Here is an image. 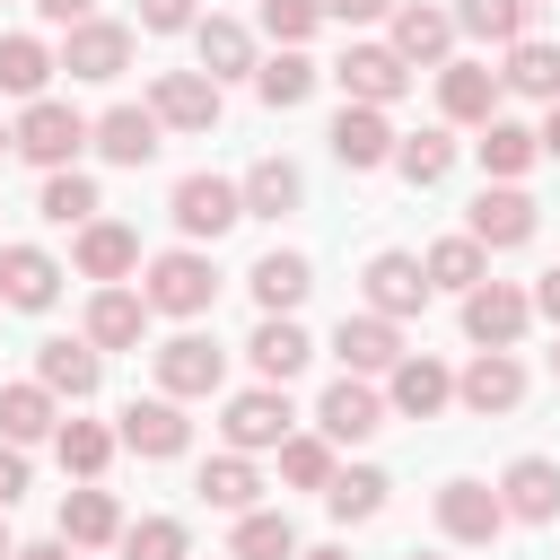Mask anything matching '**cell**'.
Instances as JSON below:
<instances>
[{"label":"cell","mask_w":560,"mask_h":560,"mask_svg":"<svg viewBox=\"0 0 560 560\" xmlns=\"http://www.w3.org/2000/svg\"><path fill=\"white\" fill-rule=\"evenodd\" d=\"M79 149H96V122H88L79 105H61V96H26V114H18V158H35L44 175H61V166H79Z\"/></svg>","instance_id":"6da1fadb"},{"label":"cell","mask_w":560,"mask_h":560,"mask_svg":"<svg viewBox=\"0 0 560 560\" xmlns=\"http://www.w3.org/2000/svg\"><path fill=\"white\" fill-rule=\"evenodd\" d=\"M140 298H149V315H210V298H219V271H210V254L175 245V254H158V262H149Z\"/></svg>","instance_id":"7a4b0ae2"},{"label":"cell","mask_w":560,"mask_h":560,"mask_svg":"<svg viewBox=\"0 0 560 560\" xmlns=\"http://www.w3.org/2000/svg\"><path fill=\"white\" fill-rule=\"evenodd\" d=\"M166 210H175V228H184V236H210V245H219V236L245 219V184H228V175H184Z\"/></svg>","instance_id":"3957f363"},{"label":"cell","mask_w":560,"mask_h":560,"mask_svg":"<svg viewBox=\"0 0 560 560\" xmlns=\"http://www.w3.org/2000/svg\"><path fill=\"white\" fill-rule=\"evenodd\" d=\"M525 324H534V298H525V289H508V280L464 289V332H472L481 350H516V341H525Z\"/></svg>","instance_id":"277c9868"},{"label":"cell","mask_w":560,"mask_h":560,"mask_svg":"<svg viewBox=\"0 0 560 560\" xmlns=\"http://www.w3.org/2000/svg\"><path fill=\"white\" fill-rule=\"evenodd\" d=\"M332 79H341L350 105H394V96L411 88V61H402L394 44H350V52L332 61Z\"/></svg>","instance_id":"5b68a950"},{"label":"cell","mask_w":560,"mask_h":560,"mask_svg":"<svg viewBox=\"0 0 560 560\" xmlns=\"http://www.w3.org/2000/svg\"><path fill=\"white\" fill-rule=\"evenodd\" d=\"M464 236H472L481 254H508V245H534V192H516V184H481V201H472V219H464Z\"/></svg>","instance_id":"8992f818"},{"label":"cell","mask_w":560,"mask_h":560,"mask_svg":"<svg viewBox=\"0 0 560 560\" xmlns=\"http://www.w3.org/2000/svg\"><path fill=\"white\" fill-rule=\"evenodd\" d=\"M219 376H228V350H219V341H201V332L158 341V394L192 402V394H219Z\"/></svg>","instance_id":"52a82bcc"},{"label":"cell","mask_w":560,"mask_h":560,"mask_svg":"<svg viewBox=\"0 0 560 560\" xmlns=\"http://www.w3.org/2000/svg\"><path fill=\"white\" fill-rule=\"evenodd\" d=\"M149 105H158L166 131H210L219 122V79L210 70H158L149 79Z\"/></svg>","instance_id":"ba28073f"},{"label":"cell","mask_w":560,"mask_h":560,"mask_svg":"<svg viewBox=\"0 0 560 560\" xmlns=\"http://www.w3.org/2000/svg\"><path fill=\"white\" fill-rule=\"evenodd\" d=\"M394 122H385V105H341L332 114V158L350 166V175H376V166H394Z\"/></svg>","instance_id":"9c48e42d"},{"label":"cell","mask_w":560,"mask_h":560,"mask_svg":"<svg viewBox=\"0 0 560 560\" xmlns=\"http://www.w3.org/2000/svg\"><path fill=\"white\" fill-rule=\"evenodd\" d=\"M315 420H324V438H332V446H359V438H376V429H385V394H376L368 376H332V385H324V402H315Z\"/></svg>","instance_id":"30bf717a"},{"label":"cell","mask_w":560,"mask_h":560,"mask_svg":"<svg viewBox=\"0 0 560 560\" xmlns=\"http://www.w3.org/2000/svg\"><path fill=\"white\" fill-rule=\"evenodd\" d=\"M289 420H298V411H289V385H254V394H236V402H228V420H219V429H228V446H236V455H262V446H280V438H289Z\"/></svg>","instance_id":"8fae6325"},{"label":"cell","mask_w":560,"mask_h":560,"mask_svg":"<svg viewBox=\"0 0 560 560\" xmlns=\"http://www.w3.org/2000/svg\"><path fill=\"white\" fill-rule=\"evenodd\" d=\"M122 446H131L140 464H166V455H184V446H192V420H184V402H175V394H149V402H131V411H122Z\"/></svg>","instance_id":"7c38bea8"},{"label":"cell","mask_w":560,"mask_h":560,"mask_svg":"<svg viewBox=\"0 0 560 560\" xmlns=\"http://www.w3.org/2000/svg\"><path fill=\"white\" fill-rule=\"evenodd\" d=\"M499 525H508V499L490 481H446L438 490V534L446 542H499Z\"/></svg>","instance_id":"4fadbf2b"},{"label":"cell","mask_w":560,"mask_h":560,"mask_svg":"<svg viewBox=\"0 0 560 560\" xmlns=\"http://www.w3.org/2000/svg\"><path fill=\"white\" fill-rule=\"evenodd\" d=\"M385 402H394L402 420H438V411L455 402V376H446L429 350H402V359H394V376H385Z\"/></svg>","instance_id":"5bb4252c"},{"label":"cell","mask_w":560,"mask_h":560,"mask_svg":"<svg viewBox=\"0 0 560 560\" xmlns=\"http://www.w3.org/2000/svg\"><path fill=\"white\" fill-rule=\"evenodd\" d=\"M455 402H464V411H481V420L516 411V402H525V368H516V350H481V359L455 376Z\"/></svg>","instance_id":"9a60e30c"},{"label":"cell","mask_w":560,"mask_h":560,"mask_svg":"<svg viewBox=\"0 0 560 560\" xmlns=\"http://www.w3.org/2000/svg\"><path fill=\"white\" fill-rule=\"evenodd\" d=\"M122 61H131V26H114V18H79L61 44L70 79H122Z\"/></svg>","instance_id":"2e32d148"},{"label":"cell","mask_w":560,"mask_h":560,"mask_svg":"<svg viewBox=\"0 0 560 560\" xmlns=\"http://www.w3.org/2000/svg\"><path fill=\"white\" fill-rule=\"evenodd\" d=\"M499 96H508V79H499L490 61H438V105H446V122H490Z\"/></svg>","instance_id":"e0dca14e"},{"label":"cell","mask_w":560,"mask_h":560,"mask_svg":"<svg viewBox=\"0 0 560 560\" xmlns=\"http://www.w3.org/2000/svg\"><path fill=\"white\" fill-rule=\"evenodd\" d=\"M332 350H341V368L350 376H394V359H402V332H394V315H341V332H332Z\"/></svg>","instance_id":"ac0fdd59"},{"label":"cell","mask_w":560,"mask_h":560,"mask_svg":"<svg viewBox=\"0 0 560 560\" xmlns=\"http://www.w3.org/2000/svg\"><path fill=\"white\" fill-rule=\"evenodd\" d=\"M52 289H61V262H52L44 245H0V306L44 315V306H52Z\"/></svg>","instance_id":"d6986e66"},{"label":"cell","mask_w":560,"mask_h":560,"mask_svg":"<svg viewBox=\"0 0 560 560\" xmlns=\"http://www.w3.org/2000/svg\"><path fill=\"white\" fill-rule=\"evenodd\" d=\"M499 499H508V516L551 525V516H560V464H551V455H516V464L499 472Z\"/></svg>","instance_id":"ffe728a7"},{"label":"cell","mask_w":560,"mask_h":560,"mask_svg":"<svg viewBox=\"0 0 560 560\" xmlns=\"http://www.w3.org/2000/svg\"><path fill=\"white\" fill-rule=\"evenodd\" d=\"M368 306L394 315V324L420 315V306H429V271H420V254H376V262H368Z\"/></svg>","instance_id":"44dd1931"},{"label":"cell","mask_w":560,"mask_h":560,"mask_svg":"<svg viewBox=\"0 0 560 560\" xmlns=\"http://www.w3.org/2000/svg\"><path fill=\"white\" fill-rule=\"evenodd\" d=\"M158 105H114V114H96V149L114 158V166H149L158 158Z\"/></svg>","instance_id":"7402d4cb"},{"label":"cell","mask_w":560,"mask_h":560,"mask_svg":"<svg viewBox=\"0 0 560 560\" xmlns=\"http://www.w3.org/2000/svg\"><path fill=\"white\" fill-rule=\"evenodd\" d=\"M140 332H149V298H140V289H114V280H105V289L88 298V341H96V350H131Z\"/></svg>","instance_id":"603a6c76"},{"label":"cell","mask_w":560,"mask_h":560,"mask_svg":"<svg viewBox=\"0 0 560 560\" xmlns=\"http://www.w3.org/2000/svg\"><path fill=\"white\" fill-rule=\"evenodd\" d=\"M446 44H455V9H429V0H402L394 9V52L402 61H446Z\"/></svg>","instance_id":"cb8c5ba5"},{"label":"cell","mask_w":560,"mask_h":560,"mask_svg":"<svg viewBox=\"0 0 560 560\" xmlns=\"http://www.w3.org/2000/svg\"><path fill=\"white\" fill-rule=\"evenodd\" d=\"M245 359L262 368V385H289V376L315 359V341H306L289 315H262V324H254V341H245Z\"/></svg>","instance_id":"d4e9b609"},{"label":"cell","mask_w":560,"mask_h":560,"mask_svg":"<svg viewBox=\"0 0 560 560\" xmlns=\"http://www.w3.org/2000/svg\"><path fill=\"white\" fill-rule=\"evenodd\" d=\"M35 376H44L52 394L88 402V394L105 385V359H96V341H44V350H35Z\"/></svg>","instance_id":"484cf974"},{"label":"cell","mask_w":560,"mask_h":560,"mask_svg":"<svg viewBox=\"0 0 560 560\" xmlns=\"http://www.w3.org/2000/svg\"><path fill=\"white\" fill-rule=\"evenodd\" d=\"M61 542L70 551H96V542H122V508H114V490H70L61 499Z\"/></svg>","instance_id":"4316f807"},{"label":"cell","mask_w":560,"mask_h":560,"mask_svg":"<svg viewBox=\"0 0 560 560\" xmlns=\"http://www.w3.org/2000/svg\"><path fill=\"white\" fill-rule=\"evenodd\" d=\"M245 280H254V306H262V315H289V306H306V289H315L306 254H280V245H271V254H262Z\"/></svg>","instance_id":"83f0119b"},{"label":"cell","mask_w":560,"mask_h":560,"mask_svg":"<svg viewBox=\"0 0 560 560\" xmlns=\"http://www.w3.org/2000/svg\"><path fill=\"white\" fill-rule=\"evenodd\" d=\"M254 96H262L271 114H289V105H306V96H315V61H306L298 44H280L271 61H254Z\"/></svg>","instance_id":"f1b7e54d"},{"label":"cell","mask_w":560,"mask_h":560,"mask_svg":"<svg viewBox=\"0 0 560 560\" xmlns=\"http://www.w3.org/2000/svg\"><path fill=\"white\" fill-rule=\"evenodd\" d=\"M79 271H88V280H122V271H140V236L114 228V219H88V228H79Z\"/></svg>","instance_id":"f546056e"},{"label":"cell","mask_w":560,"mask_h":560,"mask_svg":"<svg viewBox=\"0 0 560 560\" xmlns=\"http://www.w3.org/2000/svg\"><path fill=\"white\" fill-rule=\"evenodd\" d=\"M61 420H52V385L35 376V385H0V438L9 446H35V438H52Z\"/></svg>","instance_id":"4dcf8cb0"},{"label":"cell","mask_w":560,"mask_h":560,"mask_svg":"<svg viewBox=\"0 0 560 560\" xmlns=\"http://www.w3.org/2000/svg\"><path fill=\"white\" fill-rule=\"evenodd\" d=\"M228 560H298V525L280 508H245L228 534Z\"/></svg>","instance_id":"1f68e13d"},{"label":"cell","mask_w":560,"mask_h":560,"mask_svg":"<svg viewBox=\"0 0 560 560\" xmlns=\"http://www.w3.org/2000/svg\"><path fill=\"white\" fill-rule=\"evenodd\" d=\"M298 192H306V184H298L289 158H254V166H245V219H289Z\"/></svg>","instance_id":"d6a6232c"},{"label":"cell","mask_w":560,"mask_h":560,"mask_svg":"<svg viewBox=\"0 0 560 560\" xmlns=\"http://www.w3.org/2000/svg\"><path fill=\"white\" fill-rule=\"evenodd\" d=\"M52 446H61V472H79V481H96V472L114 464V446H122V429H105V420H61V429H52Z\"/></svg>","instance_id":"836d02e7"},{"label":"cell","mask_w":560,"mask_h":560,"mask_svg":"<svg viewBox=\"0 0 560 560\" xmlns=\"http://www.w3.org/2000/svg\"><path fill=\"white\" fill-rule=\"evenodd\" d=\"M516 96H542V105H560V44H542V35H525V44H508V70H499Z\"/></svg>","instance_id":"e575fe53"},{"label":"cell","mask_w":560,"mask_h":560,"mask_svg":"<svg viewBox=\"0 0 560 560\" xmlns=\"http://www.w3.org/2000/svg\"><path fill=\"white\" fill-rule=\"evenodd\" d=\"M534 26V0H455V35H481V44H525Z\"/></svg>","instance_id":"d590c367"},{"label":"cell","mask_w":560,"mask_h":560,"mask_svg":"<svg viewBox=\"0 0 560 560\" xmlns=\"http://www.w3.org/2000/svg\"><path fill=\"white\" fill-rule=\"evenodd\" d=\"M534 158H542V140H534L525 122H508V114H490V122H481V166H490L499 184H516Z\"/></svg>","instance_id":"8d00e7d4"},{"label":"cell","mask_w":560,"mask_h":560,"mask_svg":"<svg viewBox=\"0 0 560 560\" xmlns=\"http://www.w3.org/2000/svg\"><path fill=\"white\" fill-rule=\"evenodd\" d=\"M394 166H402V184H420V192H429V184H446V175H455V140H446L438 122H429V131H402V140H394Z\"/></svg>","instance_id":"74e56055"},{"label":"cell","mask_w":560,"mask_h":560,"mask_svg":"<svg viewBox=\"0 0 560 560\" xmlns=\"http://www.w3.org/2000/svg\"><path fill=\"white\" fill-rule=\"evenodd\" d=\"M385 490H394V481H385L376 464H350V472H332V481H324V508H332L341 525H368V516L385 508Z\"/></svg>","instance_id":"f35d334b"},{"label":"cell","mask_w":560,"mask_h":560,"mask_svg":"<svg viewBox=\"0 0 560 560\" xmlns=\"http://www.w3.org/2000/svg\"><path fill=\"white\" fill-rule=\"evenodd\" d=\"M52 70H61V52H44L35 35H0V96H44Z\"/></svg>","instance_id":"ab89813d"},{"label":"cell","mask_w":560,"mask_h":560,"mask_svg":"<svg viewBox=\"0 0 560 560\" xmlns=\"http://www.w3.org/2000/svg\"><path fill=\"white\" fill-rule=\"evenodd\" d=\"M192 44H201V70H210V79L254 70V35H245L236 18H201V26H192Z\"/></svg>","instance_id":"60d3db41"},{"label":"cell","mask_w":560,"mask_h":560,"mask_svg":"<svg viewBox=\"0 0 560 560\" xmlns=\"http://www.w3.org/2000/svg\"><path fill=\"white\" fill-rule=\"evenodd\" d=\"M420 271H429V289H455V298L490 280V271H481V245H472V236H438V245L420 254Z\"/></svg>","instance_id":"b9f144b4"},{"label":"cell","mask_w":560,"mask_h":560,"mask_svg":"<svg viewBox=\"0 0 560 560\" xmlns=\"http://www.w3.org/2000/svg\"><path fill=\"white\" fill-rule=\"evenodd\" d=\"M192 490H201V499H210V508H228V516H245V508H254V490H262V472H254V464H245V455H210V464H201V481H192Z\"/></svg>","instance_id":"7bdbcfd3"},{"label":"cell","mask_w":560,"mask_h":560,"mask_svg":"<svg viewBox=\"0 0 560 560\" xmlns=\"http://www.w3.org/2000/svg\"><path fill=\"white\" fill-rule=\"evenodd\" d=\"M52 228H88L96 219V184L79 175V166H61V175H44V201H35Z\"/></svg>","instance_id":"ee69618b"},{"label":"cell","mask_w":560,"mask_h":560,"mask_svg":"<svg viewBox=\"0 0 560 560\" xmlns=\"http://www.w3.org/2000/svg\"><path fill=\"white\" fill-rule=\"evenodd\" d=\"M280 481H289V490H324V481H332V438H298V429H289V438H280Z\"/></svg>","instance_id":"f6af8a7d"},{"label":"cell","mask_w":560,"mask_h":560,"mask_svg":"<svg viewBox=\"0 0 560 560\" xmlns=\"http://www.w3.org/2000/svg\"><path fill=\"white\" fill-rule=\"evenodd\" d=\"M192 542H184V525L175 516H140V525H122V560H184Z\"/></svg>","instance_id":"bcb514c9"},{"label":"cell","mask_w":560,"mask_h":560,"mask_svg":"<svg viewBox=\"0 0 560 560\" xmlns=\"http://www.w3.org/2000/svg\"><path fill=\"white\" fill-rule=\"evenodd\" d=\"M324 26V0H262V35L271 44H306Z\"/></svg>","instance_id":"7dc6e473"},{"label":"cell","mask_w":560,"mask_h":560,"mask_svg":"<svg viewBox=\"0 0 560 560\" xmlns=\"http://www.w3.org/2000/svg\"><path fill=\"white\" fill-rule=\"evenodd\" d=\"M140 26H149V35H184V26H201V18H192V0H140Z\"/></svg>","instance_id":"c3c4849f"},{"label":"cell","mask_w":560,"mask_h":560,"mask_svg":"<svg viewBox=\"0 0 560 560\" xmlns=\"http://www.w3.org/2000/svg\"><path fill=\"white\" fill-rule=\"evenodd\" d=\"M18 499H26V446H9V438H0V516H9Z\"/></svg>","instance_id":"681fc988"},{"label":"cell","mask_w":560,"mask_h":560,"mask_svg":"<svg viewBox=\"0 0 560 560\" xmlns=\"http://www.w3.org/2000/svg\"><path fill=\"white\" fill-rule=\"evenodd\" d=\"M402 0H324V18H341V26H376V18H394Z\"/></svg>","instance_id":"f907efd6"},{"label":"cell","mask_w":560,"mask_h":560,"mask_svg":"<svg viewBox=\"0 0 560 560\" xmlns=\"http://www.w3.org/2000/svg\"><path fill=\"white\" fill-rule=\"evenodd\" d=\"M35 18L44 26H79V18H96V0H35Z\"/></svg>","instance_id":"816d5d0a"},{"label":"cell","mask_w":560,"mask_h":560,"mask_svg":"<svg viewBox=\"0 0 560 560\" xmlns=\"http://www.w3.org/2000/svg\"><path fill=\"white\" fill-rule=\"evenodd\" d=\"M534 315H551V324H560V271H542V280H534Z\"/></svg>","instance_id":"f5cc1de1"},{"label":"cell","mask_w":560,"mask_h":560,"mask_svg":"<svg viewBox=\"0 0 560 560\" xmlns=\"http://www.w3.org/2000/svg\"><path fill=\"white\" fill-rule=\"evenodd\" d=\"M9 560H70V542H61V534H52V542H18Z\"/></svg>","instance_id":"db71d44e"},{"label":"cell","mask_w":560,"mask_h":560,"mask_svg":"<svg viewBox=\"0 0 560 560\" xmlns=\"http://www.w3.org/2000/svg\"><path fill=\"white\" fill-rule=\"evenodd\" d=\"M534 140H542V158H560V105L542 114V131H534Z\"/></svg>","instance_id":"11a10c76"},{"label":"cell","mask_w":560,"mask_h":560,"mask_svg":"<svg viewBox=\"0 0 560 560\" xmlns=\"http://www.w3.org/2000/svg\"><path fill=\"white\" fill-rule=\"evenodd\" d=\"M298 560H350V551H341V542H324V551H298Z\"/></svg>","instance_id":"9f6ffc18"},{"label":"cell","mask_w":560,"mask_h":560,"mask_svg":"<svg viewBox=\"0 0 560 560\" xmlns=\"http://www.w3.org/2000/svg\"><path fill=\"white\" fill-rule=\"evenodd\" d=\"M9 149H18V131H9V122H0V158H9Z\"/></svg>","instance_id":"6f0895ef"},{"label":"cell","mask_w":560,"mask_h":560,"mask_svg":"<svg viewBox=\"0 0 560 560\" xmlns=\"http://www.w3.org/2000/svg\"><path fill=\"white\" fill-rule=\"evenodd\" d=\"M9 551H18V542H9V525H0V560H9Z\"/></svg>","instance_id":"680465c9"},{"label":"cell","mask_w":560,"mask_h":560,"mask_svg":"<svg viewBox=\"0 0 560 560\" xmlns=\"http://www.w3.org/2000/svg\"><path fill=\"white\" fill-rule=\"evenodd\" d=\"M551 376H560V350H551Z\"/></svg>","instance_id":"91938a15"},{"label":"cell","mask_w":560,"mask_h":560,"mask_svg":"<svg viewBox=\"0 0 560 560\" xmlns=\"http://www.w3.org/2000/svg\"><path fill=\"white\" fill-rule=\"evenodd\" d=\"M411 560H429V551H411Z\"/></svg>","instance_id":"94428289"}]
</instances>
